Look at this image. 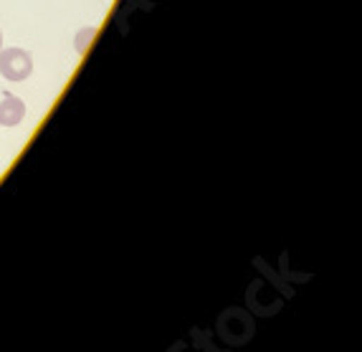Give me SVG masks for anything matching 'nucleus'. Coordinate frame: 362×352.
<instances>
[{
    "label": "nucleus",
    "mask_w": 362,
    "mask_h": 352,
    "mask_svg": "<svg viewBox=\"0 0 362 352\" xmlns=\"http://www.w3.org/2000/svg\"><path fill=\"white\" fill-rule=\"evenodd\" d=\"M0 74L8 81H25L33 74V56L23 49H0Z\"/></svg>",
    "instance_id": "nucleus-1"
},
{
    "label": "nucleus",
    "mask_w": 362,
    "mask_h": 352,
    "mask_svg": "<svg viewBox=\"0 0 362 352\" xmlns=\"http://www.w3.org/2000/svg\"><path fill=\"white\" fill-rule=\"evenodd\" d=\"M25 117V104L16 94H6L0 102V124L3 127H16Z\"/></svg>",
    "instance_id": "nucleus-2"
},
{
    "label": "nucleus",
    "mask_w": 362,
    "mask_h": 352,
    "mask_svg": "<svg viewBox=\"0 0 362 352\" xmlns=\"http://www.w3.org/2000/svg\"><path fill=\"white\" fill-rule=\"evenodd\" d=\"M94 38H97V25H86V28L78 30L76 33V51L78 54H84Z\"/></svg>",
    "instance_id": "nucleus-3"
},
{
    "label": "nucleus",
    "mask_w": 362,
    "mask_h": 352,
    "mask_svg": "<svg viewBox=\"0 0 362 352\" xmlns=\"http://www.w3.org/2000/svg\"><path fill=\"white\" fill-rule=\"evenodd\" d=\"M0 49H3V33H0Z\"/></svg>",
    "instance_id": "nucleus-4"
}]
</instances>
